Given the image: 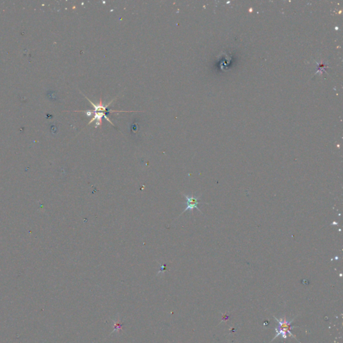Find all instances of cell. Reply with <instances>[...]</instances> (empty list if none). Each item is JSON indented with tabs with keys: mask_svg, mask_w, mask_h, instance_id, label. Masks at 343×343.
Returning <instances> with one entry per match:
<instances>
[{
	"mask_svg": "<svg viewBox=\"0 0 343 343\" xmlns=\"http://www.w3.org/2000/svg\"><path fill=\"white\" fill-rule=\"evenodd\" d=\"M183 195H184V196L186 198V199L187 201L186 208L184 210V211L180 214V216L182 215L183 213L186 212L187 211H189V210H190V211H192V210H193L194 208H196L199 212H201V213H202V211L199 209L198 207L199 204H209V203L200 202L201 196L196 197V196H194V195H190V196H189V195H187V194H183Z\"/></svg>",
	"mask_w": 343,
	"mask_h": 343,
	"instance_id": "6da1fadb",
	"label": "cell"
},
{
	"mask_svg": "<svg viewBox=\"0 0 343 343\" xmlns=\"http://www.w3.org/2000/svg\"><path fill=\"white\" fill-rule=\"evenodd\" d=\"M114 322V330H113L112 333H113L115 331H117L118 330H122V327L123 326V324L121 323L119 320H115L113 321Z\"/></svg>",
	"mask_w": 343,
	"mask_h": 343,
	"instance_id": "7a4b0ae2",
	"label": "cell"
}]
</instances>
